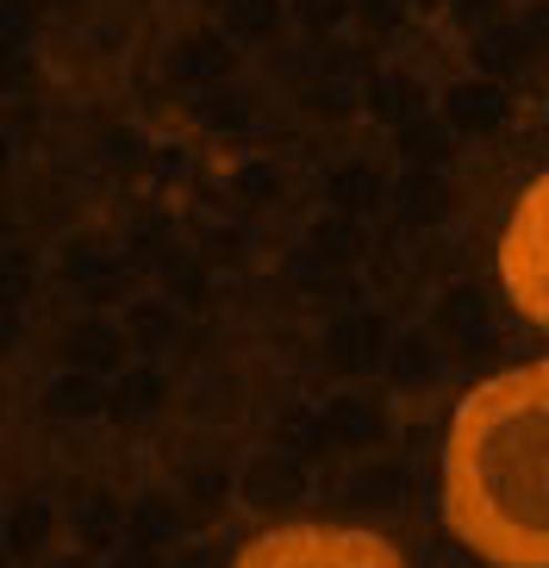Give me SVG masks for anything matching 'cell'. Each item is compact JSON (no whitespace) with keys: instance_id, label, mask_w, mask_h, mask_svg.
I'll list each match as a JSON object with an SVG mask.
<instances>
[{"instance_id":"1","label":"cell","mask_w":549,"mask_h":568,"mask_svg":"<svg viewBox=\"0 0 549 568\" xmlns=\"http://www.w3.org/2000/svg\"><path fill=\"white\" fill-rule=\"evenodd\" d=\"M444 525L487 568H549V356L499 368L456 400Z\"/></svg>"},{"instance_id":"2","label":"cell","mask_w":549,"mask_h":568,"mask_svg":"<svg viewBox=\"0 0 549 568\" xmlns=\"http://www.w3.org/2000/svg\"><path fill=\"white\" fill-rule=\"evenodd\" d=\"M232 568H413L394 537L344 518H287L232 556Z\"/></svg>"},{"instance_id":"3","label":"cell","mask_w":549,"mask_h":568,"mask_svg":"<svg viewBox=\"0 0 549 568\" xmlns=\"http://www.w3.org/2000/svg\"><path fill=\"white\" fill-rule=\"evenodd\" d=\"M494 268H499V294L512 301V313L549 337V169L518 187L512 213L499 225Z\"/></svg>"},{"instance_id":"4","label":"cell","mask_w":549,"mask_h":568,"mask_svg":"<svg viewBox=\"0 0 549 568\" xmlns=\"http://www.w3.org/2000/svg\"><path fill=\"white\" fill-rule=\"evenodd\" d=\"M499 119H506V94H499V82H487V75H475V82H456L444 94V125L449 132H494Z\"/></svg>"},{"instance_id":"5","label":"cell","mask_w":549,"mask_h":568,"mask_svg":"<svg viewBox=\"0 0 549 568\" xmlns=\"http://www.w3.org/2000/svg\"><path fill=\"white\" fill-rule=\"evenodd\" d=\"M413 7H431V13H444V7H456V0H413Z\"/></svg>"}]
</instances>
